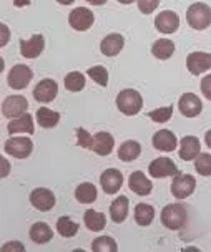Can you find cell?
I'll use <instances>...</instances> for the list:
<instances>
[{
	"label": "cell",
	"instance_id": "cell-9",
	"mask_svg": "<svg viewBox=\"0 0 211 252\" xmlns=\"http://www.w3.org/2000/svg\"><path fill=\"white\" fill-rule=\"evenodd\" d=\"M148 173L156 179H163L178 174V168L170 158H156L148 166Z\"/></svg>",
	"mask_w": 211,
	"mask_h": 252
},
{
	"label": "cell",
	"instance_id": "cell-41",
	"mask_svg": "<svg viewBox=\"0 0 211 252\" xmlns=\"http://www.w3.org/2000/svg\"><path fill=\"white\" fill-rule=\"evenodd\" d=\"M8 42V29L7 25H2V47H5Z\"/></svg>",
	"mask_w": 211,
	"mask_h": 252
},
{
	"label": "cell",
	"instance_id": "cell-7",
	"mask_svg": "<svg viewBox=\"0 0 211 252\" xmlns=\"http://www.w3.org/2000/svg\"><path fill=\"white\" fill-rule=\"evenodd\" d=\"M27 110H29V101H27L25 96H20V94H12V96L5 98V101L2 105L3 116L10 120L25 115Z\"/></svg>",
	"mask_w": 211,
	"mask_h": 252
},
{
	"label": "cell",
	"instance_id": "cell-19",
	"mask_svg": "<svg viewBox=\"0 0 211 252\" xmlns=\"http://www.w3.org/2000/svg\"><path fill=\"white\" fill-rule=\"evenodd\" d=\"M115 148V139L110 133L100 131L93 136L92 141V151H95L98 156H108Z\"/></svg>",
	"mask_w": 211,
	"mask_h": 252
},
{
	"label": "cell",
	"instance_id": "cell-43",
	"mask_svg": "<svg viewBox=\"0 0 211 252\" xmlns=\"http://www.w3.org/2000/svg\"><path fill=\"white\" fill-rule=\"evenodd\" d=\"M205 141H206V146L211 150V129H208V131L205 133Z\"/></svg>",
	"mask_w": 211,
	"mask_h": 252
},
{
	"label": "cell",
	"instance_id": "cell-28",
	"mask_svg": "<svg viewBox=\"0 0 211 252\" xmlns=\"http://www.w3.org/2000/svg\"><path fill=\"white\" fill-rule=\"evenodd\" d=\"M155 219V209L153 206L140 202V204L135 206V220H137L138 226H150Z\"/></svg>",
	"mask_w": 211,
	"mask_h": 252
},
{
	"label": "cell",
	"instance_id": "cell-14",
	"mask_svg": "<svg viewBox=\"0 0 211 252\" xmlns=\"http://www.w3.org/2000/svg\"><path fill=\"white\" fill-rule=\"evenodd\" d=\"M58 93V85L55 80L45 78L40 83H37V87L34 88V98L38 103H50L57 98Z\"/></svg>",
	"mask_w": 211,
	"mask_h": 252
},
{
	"label": "cell",
	"instance_id": "cell-11",
	"mask_svg": "<svg viewBox=\"0 0 211 252\" xmlns=\"http://www.w3.org/2000/svg\"><path fill=\"white\" fill-rule=\"evenodd\" d=\"M123 184V174L120 173L118 169L115 168H110L106 171H103L102 176H100V186L103 189L105 194H116L120 191Z\"/></svg>",
	"mask_w": 211,
	"mask_h": 252
},
{
	"label": "cell",
	"instance_id": "cell-17",
	"mask_svg": "<svg viewBox=\"0 0 211 252\" xmlns=\"http://www.w3.org/2000/svg\"><path fill=\"white\" fill-rule=\"evenodd\" d=\"M45 48L43 35H34L29 40H20V55L25 58H37Z\"/></svg>",
	"mask_w": 211,
	"mask_h": 252
},
{
	"label": "cell",
	"instance_id": "cell-32",
	"mask_svg": "<svg viewBox=\"0 0 211 252\" xmlns=\"http://www.w3.org/2000/svg\"><path fill=\"white\" fill-rule=\"evenodd\" d=\"M65 88L69 92H82L85 88V75L80 71H70L65 76Z\"/></svg>",
	"mask_w": 211,
	"mask_h": 252
},
{
	"label": "cell",
	"instance_id": "cell-37",
	"mask_svg": "<svg viewBox=\"0 0 211 252\" xmlns=\"http://www.w3.org/2000/svg\"><path fill=\"white\" fill-rule=\"evenodd\" d=\"M75 133H77V143H78V146L87 148V150H92L93 138L87 133V129H85V128H77V131H75Z\"/></svg>",
	"mask_w": 211,
	"mask_h": 252
},
{
	"label": "cell",
	"instance_id": "cell-18",
	"mask_svg": "<svg viewBox=\"0 0 211 252\" xmlns=\"http://www.w3.org/2000/svg\"><path fill=\"white\" fill-rule=\"evenodd\" d=\"M128 186L135 194H138V196H148L153 191V184H151V181L141 173V171H135V173L130 174Z\"/></svg>",
	"mask_w": 211,
	"mask_h": 252
},
{
	"label": "cell",
	"instance_id": "cell-6",
	"mask_svg": "<svg viewBox=\"0 0 211 252\" xmlns=\"http://www.w3.org/2000/svg\"><path fill=\"white\" fill-rule=\"evenodd\" d=\"M34 78V71L30 70V66L27 65H15L12 66L10 73L7 76L8 87L13 90H24L30 85Z\"/></svg>",
	"mask_w": 211,
	"mask_h": 252
},
{
	"label": "cell",
	"instance_id": "cell-5",
	"mask_svg": "<svg viewBox=\"0 0 211 252\" xmlns=\"http://www.w3.org/2000/svg\"><path fill=\"white\" fill-rule=\"evenodd\" d=\"M196 188V179L191 174H175L172 181V194L176 199H186L188 196H191L195 192Z\"/></svg>",
	"mask_w": 211,
	"mask_h": 252
},
{
	"label": "cell",
	"instance_id": "cell-12",
	"mask_svg": "<svg viewBox=\"0 0 211 252\" xmlns=\"http://www.w3.org/2000/svg\"><path fill=\"white\" fill-rule=\"evenodd\" d=\"M30 204L37 211H50L55 206V194L47 188H37L30 192Z\"/></svg>",
	"mask_w": 211,
	"mask_h": 252
},
{
	"label": "cell",
	"instance_id": "cell-2",
	"mask_svg": "<svg viewBox=\"0 0 211 252\" xmlns=\"http://www.w3.org/2000/svg\"><path fill=\"white\" fill-rule=\"evenodd\" d=\"M116 106L127 116H135L141 111L143 108V98L137 90H122L116 96Z\"/></svg>",
	"mask_w": 211,
	"mask_h": 252
},
{
	"label": "cell",
	"instance_id": "cell-45",
	"mask_svg": "<svg viewBox=\"0 0 211 252\" xmlns=\"http://www.w3.org/2000/svg\"><path fill=\"white\" fill-rule=\"evenodd\" d=\"M120 3H123V5H130V3H133L135 0H118Z\"/></svg>",
	"mask_w": 211,
	"mask_h": 252
},
{
	"label": "cell",
	"instance_id": "cell-30",
	"mask_svg": "<svg viewBox=\"0 0 211 252\" xmlns=\"http://www.w3.org/2000/svg\"><path fill=\"white\" fill-rule=\"evenodd\" d=\"M75 197L80 204H92L97 201V188L92 183H82L75 189Z\"/></svg>",
	"mask_w": 211,
	"mask_h": 252
},
{
	"label": "cell",
	"instance_id": "cell-16",
	"mask_svg": "<svg viewBox=\"0 0 211 252\" xmlns=\"http://www.w3.org/2000/svg\"><path fill=\"white\" fill-rule=\"evenodd\" d=\"M155 27H156V30L161 32V33H165V35L175 33L179 27V17L172 10H165V12H161L156 15Z\"/></svg>",
	"mask_w": 211,
	"mask_h": 252
},
{
	"label": "cell",
	"instance_id": "cell-27",
	"mask_svg": "<svg viewBox=\"0 0 211 252\" xmlns=\"http://www.w3.org/2000/svg\"><path fill=\"white\" fill-rule=\"evenodd\" d=\"M151 53H153V57L158 58V60H168L175 53V43L168 38H160V40H156L153 43V47H151Z\"/></svg>",
	"mask_w": 211,
	"mask_h": 252
},
{
	"label": "cell",
	"instance_id": "cell-26",
	"mask_svg": "<svg viewBox=\"0 0 211 252\" xmlns=\"http://www.w3.org/2000/svg\"><path fill=\"white\" fill-rule=\"evenodd\" d=\"M141 153V146L138 141H133V139H128L125 141L122 146L118 148V158L125 163H132V161L137 159Z\"/></svg>",
	"mask_w": 211,
	"mask_h": 252
},
{
	"label": "cell",
	"instance_id": "cell-25",
	"mask_svg": "<svg viewBox=\"0 0 211 252\" xmlns=\"http://www.w3.org/2000/svg\"><path fill=\"white\" fill-rule=\"evenodd\" d=\"M29 234H30V239H32L35 244H47L53 237L52 229L47 222H35L34 226L30 227Z\"/></svg>",
	"mask_w": 211,
	"mask_h": 252
},
{
	"label": "cell",
	"instance_id": "cell-20",
	"mask_svg": "<svg viewBox=\"0 0 211 252\" xmlns=\"http://www.w3.org/2000/svg\"><path fill=\"white\" fill-rule=\"evenodd\" d=\"M125 47V38L120 33H110L102 40L100 50L105 57H116Z\"/></svg>",
	"mask_w": 211,
	"mask_h": 252
},
{
	"label": "cell",
	"instance_id": "cell-23",
	"mask_svg": "<svg viewBox=\"0 0 211 252\" xmlns=\"http://www.w3.org/2000/svg\"><path fill=\"white\" fill-rule=\"evenodd\" d=\"M7 129H8V133H10V134H15V133H29V134H32L34 129H35L34 128L32 115L25 113V115L19 116V118H13L10 123H8Z\"/></svg>",
	"mask_w": 211,
	"mask_h": 252
},
{
	"label": "cell",
	"instance_id": "cell-3",
	"mask_svg": "<svg viewBox=\"0 0 211 252\" xmlns=\"http://www.w3.org/2000/svg\"><path fill=\"white\" fill-rule=\"evenodd\" d=\"M186 22L191 29L205 30L211 25V8L203 2H196L186 10Z\"/></svg>",
	"mask_w": 211,
	"mask_h": 252
},
{
	"label": "cell",
	"instance_id": "cell-40",
	"mask_svg": "<svg viewBox=\"0 0 211 252\" xmlns=\"http://www.w3.org/2000/svg\"><path fill=\"white\" fill-rule=\"evenodd\" d=\"M7 249H10V251H13V249H17V251H25V247L22 246V244H19V242H12V244H5L3 246V251H7Z\"/></svg>",
	"mask_w": 211,
	"mask_h": 252
},
{
	"label": "cell",
	"instance_id": "cell-35",
	"mask_svg": "<svg viewBox=\"0 0 211 252\" xmlns=\"http://www.w3.org/2000/svg\"><path fill=\"white\" fill-rule=\"evenodd\" d=\"M87 75L92 80H95V83H98L100 87H106L108 85V71H106L105 66L102 65L92 66V68H88Z\"/></svg>",
	"mask_w": 211,
	"mask_h": 252
},
{
	"label": "cell",
	"instance_id": "cell-36",
	"mask_svg": "<svg viewBox=\"0 0 211 252\" xmlns=\"http://www.w3.org/2000/svg\"><path fill=\"white\" fill-rule=\"evenodd\" d=\"M173 115V106H163V108H156V110L150 111L148 113V116H150L151 120L156 121V123H165V121H168L170 118H172Z\"/></svg>",
	"mask_w": 211,
	"mask_h": 252
},
{
	"label": "cell",
	"instance_id": "cell-24",
	"mask_svg": "<svg viewBox=\"0 0 211 252\" xmlns=\"http://www.w3.org/2000/svg\"><path fill=\"white\" fill-rule=\"evenodd\" d=\"M83 220H85V226H87V229H88V231H92V232H100L106 226V218L102 213L95 211V209L85 211Z\"/></svg>",
	"mask_w": 211,
	"mask_h": 252
},
{
	"label": "cell",
	"instance_id": "cell-33",
	"mask_svg": "<svg viewBox=\"0 0 211 252\" xmlns=\"http://www.w3.org/2000/svg\"><path fill=\"white\" fill-rule=\"evenodd\" d=\"M92 251L93 252H115V251H118V246H116V242L111 239L110 236H102V237H97V239L92 242Z\"/></svg>",
	"mask_w": 211,
	"mask_h": 252
},
{
	"label": "cell",
	"instance_id": "cell-4",
	"mask_svg": "<svg viewBox=\"0 0 211 252\" xmlns=\"http://www.w3.org/2000/svg\"><path fill=\"white\" fill-rule=\"evenodd\" d=\"M32 150H34V143L30 138L27 136H13V138H8L3 145V151L10 156H15L19 159H24V158H29L32 155Z\"/></svg>",
	"mask_w": 211,
	"mask_h": 252
},
{
	"label": "cell",
	"instance_id": "cell-22",
	"mask_svg": "<svg viewBox=\"0 0 211 252\" xmlns=\"http://www.w3.org/2000/svg\"><path fill=\"white\" fill-rule=\"evenodd\" d=\"M128 216V197L118 196L110 204V218L115 224H122Z\"/></svg>",
	"mask_w": 211,
	"mask_h": 252
},
{
	"label": "cell",
	"instance_id": "cell-1",
	"mask_svg": "<svg viewBox=\"0 0 211 252\" xmlns=\"http://www.w3.org/2000/svg\"><path fill=\"white\" fill-rule=\"evenodd\" d=\"M186 209L183 204H168L161 211V224L170 231H179L186 224Z\"/></svg>",
	"mask_w": 211,
	"mask_h": 252
},
{
	"label": "cell",
	"instance_id": "cell-8",
	"mask_svg": "<svg viewBox=\"0 0 211 252\" xmlns=\"http://www.w3.org/2000/svg\"><path fill=\"white\" fill-rule=\"evenodd\" d=\"M95 22V17H93V12L88 10L87 7H77L70 12L69 15V24L71 29H75L77 32H85L88 30L90 27Z\"/></svg>",
	"mask_w": 211,
	"mask_h": 252
},
{
	"label": "cell",
	"instance_id": "cell-29",
	"mask_svg": "<svg viewBox=\"0 0 211 252\" xmlns=\"http://www.w3.org/2000/svg\"><path fill=\"white\" fill-rule=\"evenodd\" d=\"M60 121V113L50 110V108H38L37 110V123L42 126V128H55Z\"/></svg>",
	"mask_w": 211,
	"mask_h": 252
},
{
	"label": "cell",
	"instance_id": "cell-42",
	"mask_svg": "<svg viewBox=\"0 0 211 252\" xmlns=\"http://www.w3.org/2000/svg\"><path fill=\"white\" fill-rule=\"evenodd\" d=\"M85 2H88V3H92V5H97V7H100V5H105L108 0H85Z\"/></svg>",
	"mask_w": 211,
	"mask_h": 252
},
{
	"label": "cell",
	"instance_id": "cell-13",
	"mask_svg": "<svg viewBox=\"0 0 211 252\" xmlns=\"http://www.w3.org/2000/svg\"><path fill=\"white\" fill-rule=\"evenodd\" d=\"M178 108L183 116L195 118V116H198L203 111V103H201V100L195 93H185L183 96H179Z\"/></svg>",
	"mask_w": 211,
	"mask_h": 252
},
{
	"label": "cell",
	"instance_id": "cell-38",
	"mask_svg": "<svg viewBox=\"0 0 211 252\" xmlns=\"http://www.w3.org/2000/svg\"><path fill=\"white\" fill-rule=\"evenodd\" d=\"M137 3L140 12L148 15V13H153L156 10V7L160 5V0H137Z\"/></svg>",
	"mask_w": 211,
	"mask_h": 252
},
{
	"label": "cell",
	"instance_id": "cell-15",
	"mask_svg": "<svg viewBox=\"0 0 211 252\" xmlns=\"http://www.w3.org/2000/svg\"><path fill=\"white\" fill-rule=\"evenodd\" d=\"M151 145L158 151L172 153L176 150L178 139L175 136V133H172L170 129H160V131H156L153 134V138H151Z\"/></svg>",
	"mask_w": 211,
	"mask_h": 252
},
{
	"label": "cell",
	"instance_id": "cell-39",
	"mask_svg": "<svg viewBox=\"0 0 211 252\" xmlns=\"http://www.w3.org/2000/svg\"><path fill=\"white\" fill-rule=\"evenodd\" d=\"M201 93L205 94V98H208L211 101V73L201 80Z\"/></svg>",
	"mask_w": 211,
	"mask_h": 252
},
{
	"label": "cell",
	"instance_id": "cell-21",
	"mask_svg": "<svg viewBox=\"0 0 211 252\" xmlns=\"http://www.w3.org/2000/svg\"><path fill=\"white\" fill-rule=\"evenodd\" d=\"M200 139L196 136H185L181 139V145H179L178 155L183 161H191L200 155Z\"/></svg>",
	"mask_w": 211,
	"mask_h": 252
},
{
	"label": "cell",
	"instance_id": "cell-34",
	"mask_svg": "<svg viewBox=\"0 0 211 252\" xmlns=\"http://www.w3.org/2000/svg\"><path fill=\"white\" fill-rule=\"evenodd\" d=\"M195 169H196V173L205 178L211 176V155L210 153H200V155L195 158Z\"/></svg>",
	"mask_w": 211,
	"mask_h": 252
},
{
	"label": "cell",
	"instance_id": "cell-10",
	"mask_svg": "<svg viewBox=\"0 0 211 252\" xmlns=\"http://www.w3.org/2000/svg\"><path fill=\"white\" fill-rule=\"evenodd\" d=\"M186 68L191 75L198 76L211 68V53L193 52L186 58Z\"/></svg>",
	"mask_w": 211,
	"mask_h": 252
},
{
	"label": "cell",
	"instance_id": "cell-44",
	"mask_svg": "<svg viewBox=\"0 0 211 252\" xmlns=\"http://www.w3.org/2000/svg\"><path fill=\"white\" fill-rule=\"evenodd\" d=\"M58 3H62V5H70V3H73L75 0H57Z\"/></svg>",
	"mask_w": 211,
	"mask_h": 252
},
{
	"label": "cell",
	"instance_id": "cell-31",
	"mask_svg": "<svg viewBox=\"0 0 211 252\" xmlns=\"http://www.w3.org/2000/svg\"><path fill=\"white\" fill-rule=\"evenodd\" d=\"M57 232L60 234L62 237H73V236H77V232H78V224L73 222L69 216H62V218H58L57 220Z\"/></svg>",
	"mask_w": 211,
	"mask_h": 252
}]
</instances>
